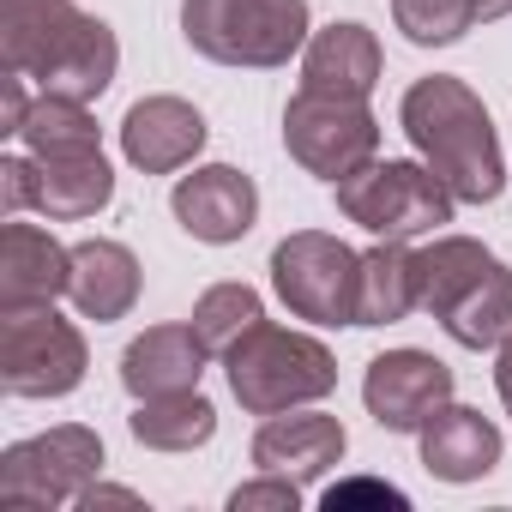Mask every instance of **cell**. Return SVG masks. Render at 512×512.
I'll return each instance as SVG.
<instances>
[{"label": "cell", "instance_id": "cell-9", "mask_svg": "<svg viewBox=\"0 0 512 512\" xmlns=\"http://www.w3.org/2000/svg\"><path fill=\"white\" fill-rule=\"evenodd\" d=\"M103 476V440L85 422L43 428L31 440H13L0 452V500L7 506H73Z\"/></svg>", "mask_w": 512, "mask_h": 512}, {"label": "cell", "instance_id": "cell-16", "mask_svg": "<svg viewBox=\"0 0 512 512\" xmlns=\"http://www.w3.org/2000/svg\"><path fill=\"white\" fill-rule=\"evenodd\" d=\"M205 338L193 332V320H169V326H145L127 350H121V386L127 398H163V392H187L205 374Z\"/></svg>", "mask_w": 512, "mask_h": 512}, {"label": "cell", "instance_id": "cell-30", "mask_svg": "<svg viewBox=\"0 0 512 512\" xmlns=\"http://www.w3.org/2000/svg\"><path fill=\"white\" fill-rule=\"evenodd\" d=\"M73 506H79V512H97V506H145V500H139L133 488H109V482H91V488H85Z\"/></svg>", "mask_w": 512, "mask_h": 512}, {"label": "cell", "instance_id": "cell-27", "mask_svg": "<svg viewBox=\"0 0 512 512\" xmlns=\"http://www.w3.org/2000/svg\"><path fill=\"white\" fill-rule=\"evenodd\" d=\"M296 506H302V482L278 476V470H260L229 494V512H296Z\"/></svg>", "mask_w": 512, "mask_h": 512}, {"label": "cell", "instance_id": "cell-2", "mask_svg": "<svg viewBox=\"0 0 512 512\" xmlns=\"http://www.w3.org/2000/svg\"><path fill=\"white\" fill-rule=\"evenodd\" d=\"M422 314L458 350H494L512 332V266L476 235H428L416 247Z\"/></svg>", "mask_w": 512, "mask_h": 512}, {"label": "cell", "instance_id": "cell-25", "mask_svg": "<svg viewBox=\"0 0 512 512\" xmlns=\"http://www.w3.org/2000/svg\"><path fill=\"white\" fill-rule=\"evenodd\" d=\"M193 332L205 338V350L211 356H229L253 326L266 320V302H260V290H247V284H211L199 302H193Z\"/></svg>", "mask_w": 512, "mask_h": 512}, {"label": "cell", "instance_id": "cell-13", "mask_svg": "<svg viewBox=\"0 0 512 512\" xmlns=\"http://www.w3.org/2000/svg\"><path fill=\"white\" fill-rule=\"evenodd\" d=\"M247 452H253V464H260V470L296 476V482L308 488V482H320L326 470H338V464H344L350 434H344V422H338V416H326L320 404H302V410L266 416Z\"/></svg>", "mask_w": 512, "mask_h": 512}, {"label": "cell", "instance_id": "cell-11", "mask_svg": "<svg viewBox=\"0 0 512 512\" xmlns=\"http://www.w3.org/2000/svg\"><path fill=\"white\" fill-rule=\"evenodd\" d=\"M169 211H175V223L193 241L229 247V241H241L253 223H260V187H253V175H241L235 163H199L193 175L175 181Z\"/></svg>", "mask_w": 512, "mask_h": 512}, {"label": "cell", "instance_id": "cell-19", "mask_svg": "<svg viewBox=\"0 0 512 512\" xmlns=\"http://www.w3.org/2000/svg\"><path fill=\"white\" fill-rule=\"evenodd\" d=\"M416 446H422V470L440 476V482H482L500 464V452H506L500 428L482 410H470V404L434 410L428 428L416 434Z\"/></svg>", "mask_w": 512, "mask_h": 512}, {"label": "cell", "instance_id": "cell-17", "mask_svg": "<svg viewBox=\"0 0 512 512\" xmlns=\"http://www.w3.org/2000/svg\"><path fill=\"white\" fill-rule=\"evenodd\" d=\"M139 290H145V272L133 260V247L109 241V235H85L73 241V284H67V302L79 308V320H127L139 308Z\"/></svg>", "mask_w": 512, "mask_h": 512}, {"label": "cell", "instance_id": "cell-5", "mask_svg": "<svg viewBox=\"0 0 512 512\" xmlns=\"http://www.w3.org/2000/svg\"><path fill=\"white\" fill-rule=\"evenodd\" d=\"M332 193H338V211L380 241H428L458 211V193L422 157H374Z\"/></svg>", "mask_w": 512, "mask_h": 512}, {"label": "cell", "instance_id": "cell-1", "mask_svg": "<svg viewBox=\"0 0 512 512\" xmlns=\"http://www.w3.org/2000/svg\"><path fill=\"white\" fill-rule=\"evenodd\" d=\"M398 127L416 145V157L458 193V205H488L506 187V157H500V133L482 109V97L452 79V73H428L404 91L398 103Z\"/></svg>", "mask_w": 512, "mask_h": 512}, {"label": "cell", "instance_id": "cell-14", "mask_svg": "<svg viewBox=\"0 0 512 512\" xmlns=\"http://www.w3.org/2000/svg\"><path fill=\"white\" fill-rule=\"evenodd\" d=\"M73 284V247H61L49 229L7 217L0 229V308H43L61 302Z\"/></svg>", "mask_w": 512, "mask_h": 512}, {"label": "cell", "instance_id": "cell-31", "mask_svg": "<svg viewBox=\"0 0 512 512\" xmlns=\"http://www.w3.org/2000/svg\"><path fill=\"white\" fill-rule=\"evenodd\" d=\"M494 392H500V404H506V416H512V332L494 344Z\"/></svg>", "mask_w": 512, "mask_h": 512}, {"label": "cell", "instance_id": "cell-29", "mask_svg": "<svg viewBox=\"0 0 512 512\" xmlns=\"http://www.w3.org/2000/svg\"><path fill=\"white\" fill-rule=\"evenodd\" d=\"M350 500H386V506H410V494L404 488H380V482H350V488H332L326 494V506L338 512V506H350Z\"/></svg>", "mask_w": 512, "mask_h": 512}, {"label": "cell", "instance_id": "cell-28", "mask_svg": "<svg viewBox=\"0 0 512 512\" xmlns=\"http://www.w3.org/2000/svg\"><path fill=\"white\" fill-rule=\"evenodd\" d=\"M31 79H19V73H7V79H0V133H7V139H19L25 133V115H31V91H25Z\"/></svg>", "mask_w": 512, "mask_h": 512}, {"label": "cell", "instance_id": "cell-22", "mask_svg": "<svg viewBox=\"0 0 512 512\" xmlns=\"http://www.w3.org/2000/svg\"><path fill=\"white\" fill-rule=\"evenodd\" d=\"M79 0H0V73L37 79L49 49L79 25Z\"/></svg>", "mask_w": 512, "mask_h": 512}, {"label": "cell", "instance_id": "cell-7", "mask_svg": "<svg viewBox=\"0 0 512 512\" xmlns=\"http://www.w3.org/2000/svg\"><path fill=\"white\" fill-rule=\"evenodd\" d=\"M284 145L308 175L338 187V181H350L356 169H368L380 157V121H374L368 97H338V91H308L302 85L284 103Z\"/></svg>", "mask_w": 512, "mask_h": 512}, {"label": "cell", "instance_id": "cell-12", "mask_svg": "<svg viewBox=\"0 0 512 512\" xmlns=\"http://www.w3.org/2000/svg\"><path fill=\"white\" fill-rule=\"evenodd\" d=\"M211 127L187 97H139L121 115V157L139 175H175L193 169V157L205 151Z\"/></svg>", "mask_w": 512, "mask_h": 512}, {"label": "cell", "instance_id": "cell-23", "mask_svg": "<svg viewBox=\"0 0 512 512\" xmlns=\"http://www.w3.org/2000/svg\"><path fill=\"white\" fill-rule=\"evenodd\" d=\"M133 440L151 446V452H199L211 434H217V410L199 386L187 392H163V398H139L133 416H127Z\"/></svg>", "mask_w": 512, "mask_h": 512}, {"label": "cell", "instance_id": "cell-32", "mask_svg": "<svg viewBox=\"0 0 512 512\" xmlns=\"http://www.w3.org/2000/svg\"><path fill=\"white\" fill-rule=\"evenodd\" d=\"M506 13H512V0H476V25H494Z\"/></svg>", "mask_w": 512, "mask_h": 512}, {"label": "cell", "instance_id": "cell-18", "mask_svg": "<svg viewBox=\"0 0 512 512\" xmlns=\"http://www.w3.org/2000/svg\"><path fill=\"white\" fill-rule=\"evenodd\" d=\"M115 73H121V43H115V31L97 19V13H79V25L49 49V61L37 67V91H49V97H73V103H97L109 85H115Z\"/></svg>", "mask_w": 512, "mask_h": 512}, {"label": "cell", "instance_id": "cell-10", "mask_svg": "<svg viewBox=\"0 0 512 512\" xmlns=\"http://www.w3.org/2000/svg\"><path fill=\"white\" fill-rule=\"evenodd\" d=\"M452 368L428 350H386L362 374V404L386 434H422L434 410L452 404Z\"/></svg>", "mask_w": 512, "mask_h": 512}, {"label": "cell", "instance_id": "cell-3", "mask_svg": "<svg viewBox=\"0 0 512 512\" xmlns=\"http://www.w3.org/2000/svg\"><path fill=\"white\" fill-rule=\"evenodd\" d=\"M229 392L247 416H284L302 404H326L338 392V356L296 326H272L260 320L229 356Z\"/></svg>", "mask_w": 512, "mask_h": 512}, {"label": "cell", "instance_id": "cell-24", "mask_svg": "<svg viewBox=\"0 0 512 512\" xmlns=\"http://www.w3.org/2000/svg\"><path fill=\"white\" fill-rule=\"evenodd\" d=\"M19 145H25L31 157H55V151H91V145H103V133H97L91 103H73V97H49V91H37Z\"/></svg>", "mask_w": 512, "mask_h": 512}, {"label": "cell", "instance_id": "cell-8", "mask_svg": "<svg viewBox=\"0 0 512 512\" xmlns=\"http://www.w3.org/2000/svg\"><path fill=\"white\" fill-rule=\"evenodd\" d=\"M356 266L362 253L326 229H290L272 247V290L308 326H356Z\"/></svg>", "mask_w": 512, "mask_h": 512}, {"label": "cell", "instance_id": "cell-4", "mask_svg": "<svg viewBox=\"0 0 512 512\" xmlns=\"http://www.w3.org/2000/svg\"><path fill=\"white\" fill-rule=\"evenodd\" d=\"M181 37L217 67L272 73L308 49L314 13L308 0H181Z\"/></svg>", "mask_w": 512, "mask_h": 512}, {"label": "cell", "instance_id": "cell-21", "mask_svg": "<svg viewBox=\"0 0 512 512\" xmlns=\"http://www.w3.org/2000/svg\"><path fill=\"white\" fill-rule=\"evenodd\" d=\"M416 308H422L416 247L374 235V247L362 253V266H356V326H398Z\"/></svg>", "mask_w": 512, "mask_h": 512}, {"label": "cell", "instance_id": "cell-6", "mask_svg": "<svg viewBox=\"0 0 512 512\" xmlns=\"http://www.w3.org/2000/svg\"><path fill=\"white\" fill-rule=\"evenodd\" d=\"M91 350L73 320L43 308H0V386L13 398H67L85 386Z\"/></svg>", "mask_w": 512, "mask_h": 512}, {"label": "cell", "instance_id": "cell-20", "mask_svg": "<svg viewBox=\"0 0 512 512\" xmlns=\"http://www.w3.org/2000/svg\"><path fill=\"white\" fill-rule=\"evenodd\" d=\"M386 73V55H380V37L356 19H338L326 31L308 37L302 49V85L308 91H338V97H374Z\"/></svg>", "mask_w": 512, "mask_h": 512}, {"label": "cell", "instance_id": "cell-26", "mask_svg": "<svg viewBox=\"0 0 512 512\" xmlns=\"http://www.w3.org/2000/svg\"><path fill=\"white\" fill-rule=\"evenodd\" d=\"M392 25L416 49H452L476 31V0H392Z\"/></svg>", "mask_w": 512, "mask_h": 512}, {"label": "cell", "instance_id": "cell-15", "mask_svg": "<svg viewBox=\"0 0 512 512\" xmlns=\"http://www.w3.org/2000/svg\"><path fill=\"white\" fill-rule=\"evenodd\" d=\"M109 205H115V169H109L103 145L31 157V211L37 217H49V223H85V217H97Z\"/></svg>", "mask_w": 512, "mask_h": 512}]
</instances>
